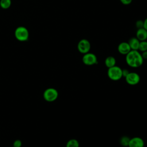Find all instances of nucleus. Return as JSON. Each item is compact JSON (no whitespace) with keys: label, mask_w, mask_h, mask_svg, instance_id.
Segmentation results:
<instances>
[{"label":"nucleus","mask_w":147,"mask_h":147,"mask_svg":"<svg viewBox=\"0 0 147 147\" xmlns=\"http://www.w3.org/2000/svg\"><path fill=\"white\" fill-rule=\"evenodd\" d=\"M136 37L139 41H145L147 39V30L144 28L138 29L136 32Z\"/></svg>","instance_id":"obj_10"},{"label":"nucleus","mask_w":147,"mask_h":147,"mask_svg":"<svg viewBox=\"0 0 147 147\" xmlns=\"http://www.w3.org/2000/svg\"><path fill=\"white\" fill-rule=\"evenodd\" d=\"M21 146H22V141L20 140L17 139L13 142V147H21Z\"/></svg>","instance_id":"obj_17"},{"label":"nucleus","mask_w":147,"mask_h":147,"mask_svg":"<svg viewBox=\"0 0 147 147\" xmlns=\"http://www.w3.org/2000/svg\"><path fill=\"white\" fill-rule=\"evenodd\" d=\"M125 59L127 65L132 68H138L141 66L144 61L141 53L137 50H131L126 55Z\"/></svg>","instance_id":"obj_1"},{"label":"nucleus","mask_w":147,"mask_h":147,"mask_svg":"<svg viewBox=\"0 0 147 147\" xmlns=\"http://www.w3.org/2000/svg\"><path fill=\"white\" fill-rule=\"evenodd\" d=\"M141 56L143 58V59H147V51L142 52L141 53Z\"/></svg>","instance_id":"obj_21"},{"label":"nucleus","mask_w":147,"mask_h":147,"mask_svg":"<svg viewBox=\"0 0 147 147\" xmlns=\"http://www.w3.org/2000/svg\"><path fill=\"white\" fill-rule=\"evenodd\" d=\"M14 36L17 40L20 41H26L29 38V30L23 26H18L14 31Z\"/></svg>","instance_id":"obj_3"},{"label":"nucleus","mask_w":147,"mask_h":147,"mask_svg":"<svg viewBox=\"0 0 147 147\" xmlns=\"http://www.w3.org/2000/svg\"><path fill=\"white\" fill-rule=\"evenodd\" d=\"M107 76L112 80H119L122 77V69L117 65L110 67L108 68Z\"/></svg>","instance_id":"obj_2"},{"label":"nucleus","mask_w":147,"mask_h":147,"mask_svg":"<svg viewBox=\"0 0 147 147\" xmlns=\"http://www.w3.org/2000/svg\"><path fill=\"white\" fill-rule=\"evenodd\" d=\"M126 83L130 85H136L140 81V76L136 72H129L125 78Z\"/></svg>","instance_id":"obj_7"},{"label":"nucleus","mask_w":147,"mask_h":147,"mask_svg":"<svg viewBox=\"0 0 147 147\" xmlns=\"http://www.w3.org/2000/svg\"><path fill=\"white\" fill-rule=\"evenodd\" d=\"M105 65L106 66V67H107L108 68L112 67L114 65H115L116 64V60L115 59L114 57L113 56H108L106 58L105 60Z\"/></svg>","instance_id":"obj_12"},{"label":"nucleus","mask_w":147,"mask_h":147,"mask_svg":"<svg viewBox=\"0 0 147 147\" xmlns=\"http://www.w3.org/2000/svg\"><path fill=\"white\" fill-rule=\"evenodd\" d=\"M11 5V0H1L0 6L3 9H7L10 7Z\"/></svg>","instance_id":"obj_14"},{"label":"nucleus","mask_w":147,"mask_h":147,"mask_svg":"<svg viewBox=\"0 0 147 147\" xmlns=\"http://www.w3.org/2000/svg\"><path fill=\"white\" fill-rule=\"evenodd\" d=\"M130 138L127 136H122L120 140H119V142H120V144L123 146H128V145H129V141H130Z\"/></svg>","instance_id":"obj_15"},{"label":"nucleus","mask_w":147,"mask_h":147,"mask_svg":"<svg viewBox=\"0 0 147 147\" xmlns=\"http://www.w3.org/2000/svg\"><path fill=\"white\" fill-rule=\"evenodd\" d=\"M144 28L147 30V18L144 21Z\"/></svg>","instance_id":"obj_22"},{"label":"nucleus","mask_w":147,"mask_h":147,"mask_svg":"<svg viewBox=\"0 0 147 147\" xmlns=\"http://www.w3.org/2000/svg\"><path fill=\"white\" fill-rule=\"evenodd\" d=\"M11 147H13V146H11Z\"/></svg>","instance_id":"obj_23"},{"label":"nucleus","mask_w":147,"mask_h":147,"mask_svg":"<svg viewBox=\"0 0 147 147\" xmlns=\"http://www.w3.org/2000/svg\"><path fill=\"white\" fill-rule=\"evenodd\" d=\"M77 47L79 52L85 54L89 52L91 49V44L88 40L82 39L79 41Z\"/></svg>","instance_id":"obj_6"},{"label":"nucleus","mask_w":147,"mask_h":147,"mask_svg":"<svg viewBox=\"0 0 147 147\" xmlns=\"http://www.w3.org/2000/svg\"><path fill=\"white\" fill-rule=\"evenodd\" d=\"M146 41H147V39H146Z\"/></svg>","instance_id":"obj_24"},{"label":"nucleus","mask_w":147,"mask_h":147,"mask_svg":"<svg viewBox=\"0 0 147 147\" xmlns=\"http://www.w3.org/2000/svg\"><path fill=\"white\" fill-rule=\"evenodd\" d=\"M136 26L137 29L144 28V21L142 20H138L136 22Z\"/></svg>","instance_id":"obj_18"},{"label":"nucleus","mask_w":147,"mask_h":147,"mask_svg":"<svg viewBox=\"0 0 147 147\" xmlns=\"http://www.w3.org/2000/svg\"><path fill=\"white\" fill-rule=\"evenodd\" d=\"M144 140L139 137H134L130 139L128 147H144Z\"/></svg>","instance_id":"obj_8"},{"label":"nucleus","mask_w":147,"mask_h":147,"mask_svg":"<svg viewBox=\"0 0 147 147\" xmlns=\"http://www.w3.org/2000/svg\"><path fill=\"white\" fill-rule=\"evenodd\" d=\"M140 41L137 39V37H132L129 39L128 44L131 48V50H137L138 51V47Z\"/></svg>","instance_id":"obj_11"},{"label":"nucleus","mask_w":147,"mask_h":147,"mask_svg":"<svg viewBox=\"0 0 147 147\" xmlns=\"http://www.w3.org/2000/svg\"><path fill=\"white\" fill-rule=\"evenodd\" d=\"M138 50L142 52L147 51V41L146 40L140 41L139 47H138Z\"/></svg>","instance_id":"obj_16"},{"label":"nucleus","mask_w":147,"mask_h":147,"mask_svg":"<svg viewBox=\"0 0 147 147\" xmlns=\"http://www.w3.org/2000/svg\"><path fill=\"white\" fill-rule=\"evenodd\" d=\"M59 96L57 90L54 88H48L43 92V98L45 100L52 102L56 100Z\"/></svg>","instance_id":"obj_4"},{"label":"nucleus","mask_w":147,"mask_h":147,"mask_svg":"<svg viewBox=\"0 0 147 147\" xmlns=\"http://www.w3.org/2000/svg\"><path fill=\"white\" fill-rule=\"evenodd\" d=\"M118 51L119 53L126 55L131 51V48L128 42H122L118 46Z\"/></svg>","instance_id":"obj_9"},{"label":"nucleus","mask_w":147,"mask_h":147,"mask_svg":"<svg viewBox=\"0 0 147 147\" xmlns=\"http://www.w3.org/2000/svg\"><path fill=\"white\" fill-rule=\"evenodd\" d=\"M66 147H79V141L74 138L69 140L66 144Z\"/></svg>","instance_id":"obj_13"},{"label":"nucleus","mask_w":147,"mask_h":147,"mask_svg":"<svg viewBox=\"0 0 147 147\" xmlns=\"http://www.w3.org/2000/svg\"><path fill=\"white\" fill-rule=\"evenodd\" d=\"M82 61L86 65H92L97 64L98 60L95 54L88 52L84 54L82 57Z\"/></svg>","instance_id":"obj_5"},{"label":"nucleus","mask_w":147,"mask_h":147,"mask_svg":"<svg viewBox=\"0 0 147 147\" xmlns=\"http://www.w3.org/2000/svg\"><path fill=\"white\" fill-rule=\"evenodd\" d=\"M130 72L129 71L128 69H122V77L125 78L129 73Z\"/></svg>","instance_id":"obj_20"},{"label":"nucleus","mask_w":147,"mask_h":147,"mask_svg":"<svg viewBox=\"0 0 147 147\" xmlns=\"http://www.w3.org/2000/svg\"><path fill=\"white\" fill-rule=\"evenodd\" d=\"M120 1L122 4L125 5H127L131 3L132 0H120Z\"/></svg>","instance_id":"obj_19"}]
</instances>
